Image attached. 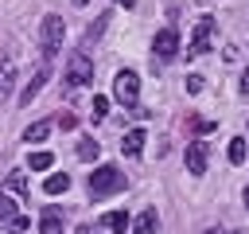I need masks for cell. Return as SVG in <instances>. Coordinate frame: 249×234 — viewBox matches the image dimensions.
Returning <instances> with one entry per match:
<instances>
[{
	"mask_svg": "<svg viewBox=\"0 0 249 234\" xmlns=\"http://www.w3.org/2000/svg\"><path fill=\"white\" fill-rule=\"evenodd\" d=\"M128 179H124V172L117 168V164H97L93 172H89V179H86V187H89V195L93 199H101V195H113V191H121Z\"/></svg>",
	"mask_w": 249,
	"mask_h": 234,
	"instance_id": "obj_1",
	"label": "cell"
},
{
	"mask_svg": "<svg viewBox=\"0 0 249 234\" xmlns=\"http://www.w3.org/2000/svg\"><path fill=\"white\" fill-rule=\"evenodd\" d=\"M113 98H117L124 109H136V101H140V74H136V70H117V78H113Z\"/></svg>",
	"mask_w": 249,
	"mask_h": 234,
	"instance_id": "obj_2",
	"label": "cell"
},
{
	"mask_svg": "<svg viewBox=\"0 0 249 234\" xmlns=\"http://www.w3.org/2000/svg\"><path fill=\"white\" fill-rule=\"evenodd\" d=\"M39 35H43V55H47L43 62H51V58H54V51L62 47V35H66L62 16H43V31H39Z\"/></svg>",
	"mask_w": 249,
	"mask_h": 234,
	"instance_id": "obj_3",
	"label": "cell"
},
{
	"mask_svg": "<svg viewBox=\"0 0 249 234\" xmlns=\"http://www.w3.org/2000/svg\"><path fill=\"white\" fill-rule=\"evenodd\" d=\"M66 82L70 86H89L93 82V62H89L86 51H70V58H66Z\"/></svg>",
	"mask_w": 249,
	"mask_h": 234,
	"instance_id": "obj_4",
	"label": "cell"
},
{
	"mask_svg": "<svg viewBox=\"0 0 249 234\" xmlns=\"http://www.w3.org/2000/svg\"><path fill=\"white\" fill-rule=\"evenodd\" d=\"M214 31H218V23H214L210 16H202V20L195 23V35H191V43H187V55H206L210 43H214Z\"/></svg>",
	"mask_w": 249,
	"mask_h": 234,
	"instance_id": "obj_5",
	"label": "cell"
},
{
	"mask_svg": "<svg viewBox=\"0 0 249 234\" xmlns=\"http://www.w3.org/2000/svg\"><path fill=\"white\" fill-rule=\"evenodd\" d=\"M206 156H210V144L206 140H191L187 144V172L191 176H202L206 172Z\"/></svg>",
	"mask_w": 249,
	"mask_h": 234,
	"instance_id": "obj_6",
	"label": "cell"
},
{
	"mask_svg": "<svg viewBox=\"0 0 249 234\" xmlns=\"http://www.w3.org/2000/svg\"><path fill=\"white\" fill-rule=\"evenodd\" d=\"M47 78H51V62H39V66H35V74L27 78L23 94H19V105H31V98H35V94L43 90V82H47Z\"/></svg>",
	"mask_w": 249,
	"mask_h": 234,
	"instance_id": "obj_7",
	"label": "cell"
},
{
	"mask_svg": "<svg viewBox=\"0 0 249 234\" xmlns=\"http://www.w3.org/2000/svg\"><path fill=\"white\" fill-rule=\"evenodd\" d=\"M152 47H156V55H160V58H171V55L179 51V31H175V27H163V31H156Z\"/></svg>",
	"mask_w": 249,
	"mask_h": 234,
	"instance_id": "obj_8",
	"label": "cell"
},
{
	"mask_svg": "<svg viewBox=\"0 0 249 234\" xmlns=\"http://www.w3.org/2000/svg\"><path fill=\"white\" fill-rule=\"evenodd\" d=\"M156 230H160V214H156V207H144L132 218V234H156Z\"/></svg>",
	"mask_w": 249,
	"mask_h": 234,
	"instance_id": "obj_9",
	"label": "cell"
},
{
	"mask_svg": "<svg viewBox=\"0 0 249 234\" xmlns=\"http://www.w3.org/2000/svg\"><path fill=\"white\" fill-rule=\"evenodd\" d=\"M144 140H148L144 129H128L124 140H121V152H124V156H140V152H144Z\"/></svg>",
	"mask_w": 249,
	"mask_h": 234,
	"instance_id": "obj_10",
	"label": "cell"
},
{
	"mask_svg": "<svg viewBox=\"0 0 249 234\" xmlns=\"http://www.w3.org/2000/svg\"><path fill=\"white\" fill-rule=\"evenodd\" d=\"M39 234H62V211H58V207H47V211H43Z\"/></svg>",
	"mask_w": 249,
	"mask_h": 234,
	"instance_id": "obj_11",
	"label": "cell"
},
{
	"mask_svg": "<svg viewBox=\"0 0 249 234\" xmlns=\"http://www.w3.org/2000/svg\"><path fill=\"white\" fill-rule=\"evenodd\" d=\"M12 86H16V62L4 58V62H0V101L12 98Z\"/></svg>",
	"mask_w": 249,
	"mask_h": 234,
	"instance_id": "obj_12",
	"label": "cell"
},
{
	"mask_svg": "<svg viewBox=\"0 0 249 234\" xmlns=\"http://www.w3.org/2000/svg\"><path fill=\"white\" fill-rule=\"evenodd\" d=\"M51 129H54V121H35V125L23 129V140H27V144H39V140L51 136Z\"/></svg>",
	"mask_w": 249,
	"mask_h": 234,
	"instance_id": "obj_13",
	"label": "cell"
},
{
	"mask_svg": "<svg viewBox=\"0 0 249 234\" xmlns=\"http://www.w3.org/2000/svg\"><path fill=\"white\" fill-rule=\"evenodd\" d=\"M43 191H47V195H62V191H70V176H66V172H54V176H47Z\"/></svg>",
	"mask_w": 249,
	"mask_h": 234,
	"instance_id": "obj_14",
	"label": "cell"
},
{
	"mask_svg": "<svg viewBox=\"0 0 249 234\" xmlns=\"http://www.w3.org/2000/svg\"><path fill=\"white\" fill-rule=\"evenodd\" d=\"M101 226H109V230H117V234H124L132 222H128V214L124 211H109V214H101Z\"/></svg>",
	"mask_w": 249,
	"mask_h": 234,
	"instance_id": "obj_15",
	"label": "cell"
},
{
	"mask_svg": "<svg viewBox=\"0 0 249 234\" xmlns=\"http://www.w3.org/2000/svg\"><path fill=\"white\" fill-rule=\"evenodd\" d=\"M8 191H16L19 199H27V191H31V187H27V176H23L19 168H16V172H8Z\"/></svg>",
	"mask_w": 249,
	"mask_h": 234,
	"instance_id": "obj_16",
	"label": "cell"
},
{
	"mask_svg": "<svg viewBox=\"0 0 249 234\" xmlns=\"http://www.w3.org/2000/svg\"><path fill=\"white\" fill-rule=\"evenodd\" d=\"M226 160H230V164H245V136H233V140H230Z\"/></svg>",
	"mask_w": 249,
	"mask_h": 234,
	"instance_id": "obj_17",
	"label": "cell"
},
{
	"mask_svg": "<svg viewBox=\"0 0 249 234\" xmlns=\"http://www.w3.org/2000/svg\"><path fill=\"white\" fill-rule=\"evenodd\" d=\"M51 164H54L51 152H31V156H27V168H31V172H47Z\"/></svg>",
	"mask_w": 249,
	"mask_h": 234,
	"instance_id": "obj_18",
	"label": "cell"
},
{
	"mask_svg": "<svg viewBox=\"0 0 249 234\" xmlns=\"http://www.w3.org/2000/svg\"><path fill=\"white\" fill-rule=\"evenodd\" d=\"M101 31H105V16H101L97 23H89V27H86V35H82V47H93V43L101 39Z\"/></svg>",
	"mask_w": 249,
	"mask_h": 234,
	"instance_id": "obj_19",
	"label": "cell"
},
{
	"mask_svg": "<svg viewBox=\"0 0 249 234\" xmlns=\"http://www.w3.org/2000/svg\"><path fill=\"white\" fill-rule=\"evenodd\" d=\"M109 113V98L105 94H93V105H89V121H101Z\"/></svg>",
	"mask_w": 249,
	"mask_h": 234,
	"instance_id": "obj_20",
	"label": "cell"
},
{
	"mask_svg": "<svg viewBox=\"0 0 249 234\" xmlns=\"http://www.w3.org/2000/svg\"><path fill=\"white\" fill-rule=\"evenodd\" d=\"M97 156H101L97 140H78V160H97Z\"/></svg>",
	"mask_w": 249,
	"mask_h": 234,
	"instance_id": "obj_21",
	"label": "cell"
},
{
	"mask_svg": "<svg viewBox=\"0 0 249 234\" xmlns=\"http://www.w3.org/2000/svg\"><path fill=\"white\" fill-rule=\"evenodd\" d=\"M16 218V203L8 199V191H0V222H12Z\"/></svg>",
	"mask_w": 249,
	"mask_h": 234,
	"instance_id": "obj_22",
	"label": "cell"
},
{
	"mask_svg": "<svg viewBox=\"0 0 249 234\" xmlns=\"http://www.w3.org/2000/svg\"><path fill=\"white\" fill-rule=\"evenodd\" d=\"M27 226H31V218H27V214H16V218L8 222V230H12V234H27Z\"/></svg>",
	"mask_w": 249,
	"mask_h": 234,
	"instance_id": "obj_23",
	"label": "cell"
},
{
	"mask_svg": "<svg viewBox=\"0 0 249 234\" xmlns=\"http://www.w3.org/2000/svg\"><path fill=\"white\" fill-rule=\"evenodd\" d=\"M54 125H62V129H74V125H78V117H74V113H66V109H62V113H58V117H54Z\"/></svg>",
	"mask_w": 249,
	"mask_h": 234,
	"instance_id": "obj_24",
	"label": "cell"
},
{
	"mask_svg": "<svg viewBox=\"0 0 249 234\" xmlns=\"http://www.w3.org/2000/svg\"><path fill=\"white\" fill-rule=\"evenodd\" d=\"M187 90L198 94V90H202V78H198V74H187Z\"/></svg>",
	"mask_w": 249,
	"mask_h": 234,
	"instance_id": "obj_25",
	"label": "cell"
},
{
	"mask_svg": "<svg viewBox=\"0 0 249 234\" xmlns=\"http://www.w3.org/2000/svg\"><path fill=\"white\" fill-rule=\"evenodd\" d=\"M237 86H241V94H249V66H245V74H241V82H237Z\"/></svg>",
	"mask_w": 249,
	"mask_h": 234,
	"instance_id": "obj_26",
	"label": "cell"
},
{
	"mask_svg": "<svg viewBox=\"0 0 249 234\" xmlns=\"http://www.w3.org/2000/svg\"><path fill=\"white\" fill-rule=\"evenodd\" d=\"M78 234H93V226H78Z\"/></svg>",
	"mask_w": 249,
	"mask_h": 234,
	"instance_id": "obj_27",
	"label": "cell"
},
{
	"mask_svg": "<svg viewBox=\"0 0 249 234\" xmlns=\"http://www.w3.org/2000/svg\"><path fill=\"white\" fill-rule=\"evenodd\" d=\"M113 4H124V8H132V0H113Z\"/></svg>",
	"mask_w": 249,
	"mask_h": 234,
	"instance_id": "obj_28",
	"label": "cell"
},
{
	"mask_svg": "<svg viewBox=\"0 0 249 234\" xmlns=\"http://www.w3.org/2000/svg\"><path fill=\"white\" fill-rule=\"evenodd\" d=\"M241 199H245V207H249V187H245V195H241Z\"/></svg>",
	"mask_w": 249,
	"mask_h": 234,
	"instance_id": "obj_29",
	"label": "cell"
},
{
	"mask_svg": "<svg viewBox=\"0 0 249 234\" xmlns=\"http://www.w3.org/2000/svg\"><path fill=\"white\" fill-rule=\"evenodd\" d=\"M210 234H233V230H210Z\"/></svg>",
	"mask_w": 249,
	"mask_h": 234,
	"instance_id": "obj_30",
	"label": "cell"
},
{
	"mask_svg": "<svg viewBox=\"0 0 249 234\" xmlns=\"http://www.w3.org/2000/svg\"><path fill=\"white\" fill-rule=\"evenodd\" d=\"M74 4H78V8H82V4H89V0H74Z\"/></svg>",
	"mask_w": 249,
	"mask_h": 234,
	"instance_id": "obj_31",
	"label": "cell"
}]
</instances>
